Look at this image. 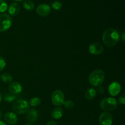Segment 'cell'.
<instances>
[{
	"mask_svg": "<svg viewBox=\"0 0 125 125\" xmlns=\"http://www.w3.org/2000/svg\"><path fill=\"white\" fill-rule=\"evenodd\" d=\"M120 38V35L119 32L114 28H108L103 33V42L107 47L111 48L114 46L118 42Z\"/></svg>",
	"mask_w": 125,
	"mask_h": 125,
	"instance_id": "1",
	"label": "cell"
},
{
	"mask_svg": "<svg viewBox=\"0 0 125 125\" xmlns=\"http://www.w3.org/2000/svg\"><path fill=\"white\" fill-rule=\"evenodd\" d=\"M105 79V73L102 70L93 71L89 76V83L94 87L101 86Z\"/></svg>",
	"mask_w": 125,
	"mask_h": 125,
	"instance_id": "2",
	"label": "cell"
},
{
	"mask_svg": "<svg viewBox=\"0 0 125 125\" xmlns=\"http://www.w3.org/2000/svg\"><path fill=\"white\" fill-rule=\"evenodd\" d=\"M29 110V103L24 99H18L12 105V111L15 114H23Z\"/></svg>",
	"mask_w": 125,
	"mask_h": 125,
	"instance_id": "3",
	"label": "cell"
},
{
	"mask_svg": "<svg viewBox=\"0 0 125 125\" xmlns=\"http://www.w3.org/2000/svg\"><path fill=\"white\" fill-rule=\"evenodd\" d=\"M118 106V102L114 98L107 97L103 99L100 103V106L103 111L109 112L114 111Z\"/></svg>",
	"mask_w": 125,
	"mask_h": 125,
	"instance_id": "4",
	"label": "cell"
},
{
	"mask_svg": "<svg viewBox=\"0 0 125 125\" xmlns=\"http://www.w3.org/2000/svg\"><path fill=\"white\" fill-rule=\"evenodd\" d=\"M12 20L7 13L0 14V32H5L12 26Z\"/></svg>",
	"mask_w": 125,
	"mask_h": 125,
	"instance_id": "5",
	"label": "cell"
},
{
	"mask_svg": "<svg viewBox=\"0 0 125 125\" xmlns=\"http://www.w3.org/2000/svg\"><path fill=\"white\" fill-rule=\"evenodd\" d=\"M65 96L63 92L60 90H56L51 95V101L54 106H61L65 102Z\"/></svg>",
	"mask_w": 125,
	"mask_h": 125,
	"instance_id": "6",
	"label": "cell"
},
{
	"mask_svg": "<svg viewBox=\"0 0 125 125\" xmlns=\"http://www.w3.org/2000/svg\"><path fill=\"white\" fill-rule=\"evenodd\" d=\"M112 122V115L109 112H103L99 117V122L101 125H111Z\"/></svg>",
	"mask_w": 125,
	"mask_h": 125,
	"instance_id": "7",
	"label": "cell"
},
{
	"mask_svg": "<svg viewBox=\"0 0 125 125\" xmlns=\"http://www.w3.org/2000/svg\"><path fill=\"white\" fill-rule=\"evenodd\" d=\"M89 52L93 55H100L103 52V46L98 42H94L90 44L89 48Z\"/></svg>",
	"mask_w": 125,
	"mask_h": 125,
	"instance_id": "8",
	"label": "cell"
},
{
	"mask_svg": "<svg viewBox=\"0 0 125 125\" xmlns=\"http://www.w3.org/2000/svg\"><path fill=\"white\" fill-rule=\"evenodd\" d=\"M51 7L47 4H42L37 7L36 12L41 17H46L51 13Z\"/></svg>",
	"mask_w": 125,
	"mask_h": 125,
	"instance_id": "9",
	"label": "cell"
},
{
	"mask_svg": "<svg viewBox=\"0 0 125 125\" xmlns=\"http://www.w3.org/2000/svg\"><path fill=\"white\" fill-rule=\"evenodd\" d=\"M109 93L112 96H117L121 91V85L117 82H113L109 85Z\"/></svg>",
	"mask_w": 125,
	"mask_h": 125,
	"instance_id": "10",
	"label": "cell"
},
{
	"mask_svg": "<svg viewBox=\"0 0 125 125\" xmlns=\"http://www.w3.org/2000/svg\"><path fill=\"white\" fill-rule=\"evenodd\" d=\"M9 90L11 94L17 95L21 92L23 87L20 83L18 82H13L10 83L9 85Z\"/></svg>",
	"mask_w": 125,
	"mask_h": 125,
	"instance_id": "11",
	"label": "cell"
},
{
	"mask_svg": "<svg viewBox=\"0 0 125 125\" xmlns=\"http://www.w3.org/2000/svg\"><path fill=\"white\" fill-rule=\"evenodd\" d=\"M4 120L5 122L9 125H15L18 122V117L17 115L13 112H7L4 115Z\"/></svg>",
	"mask_w": 125,
	"mask_h": 125,
	"instance_id": "12",
	"label": "cell"
},
{
	"mask_svg": "<svg viewBox=\"0 0 125 125\" xmlns=\"http://www.w3.org/2000/svg\"><path fill=\"white\" fill-rule=\"evenodd\" d=\"M26 113V120L29 123H33L37 120L39 114L37 110L32 109L29 110Z\"/></svg>",
	"mask_w": 125,
	"mask_h": 125,
	"instance_id": "13",
	"label": "cell"
},
{
	"mask_svg": "<svg viewBox=\"0 0 125 125\" xmlns=\"http://www.w3.org/2000/svg\"><path fill=\"white\" fill-rule=\"evenodd\" d=\"M21 10V7L17 2H13L10 4L9 6L8 12L10 15L16 16L20 13Z\"/></svg>",
	"mask_w": 125,
	"mask_h": 125,
	"instance_id": "14",
	"label": "cell"
},
{
	"mask_svg": "<svg viewBox=\"0 0 125 125\" xmlns=\"http://www.w3.org/2000/svg\"><path fill=\"white\" fill-rule=\"evenodd\" d=\"M63 115V111L60 107H56L51 112V117L54 119L59 120Z\"/></svg>",
	"mask_w": 125,
	"mask_h": 125,
	"instance_id": "15",
	"label": "cell"
},
{
	"mask_svg": "<svg viewBox=\"0 0 125 125\" xmlns=\"http://www.w3.org/2000/svg\"><path fill=\"white\" fill-rule=\"evenodd\" d=\"M96 90L94 88H90V89H87L85 91V97L87 100H93L94 98L96 96Z\"/></svg>",
	"mask_w": 125,
	"mask_h": 125,
	"instance_id": "16",
	"label": "cell"
},
{
	"mask_svg": "<svg viewBox=\"0 0 125 125\" xmlns=\"http://www.w3.org/2000/svg\"><path fill=\"white\" fill-rule=\"evenodd\" d=\"M1 80L4 82V83H6V84H8V83H12V80H13L12 76L9 73H3V74H1Z\"/></svg>",
	"mask_w": 125,
	"mask_h": 125,
	"instance_id": "17",
	"label": "cell"
},
{
	"mask_svg": "<svg viewBox=\"0 0 125 125\" xmlns=\"http://www.w3.org/2000/svg\"><path fill=\"white\" fill-rule=\"evenodd\" d=\"M17 99V96L15 95L11 94L10 92L6 93L4 95V100L8 103H11L12 101H14Z\"/></svg>",
	"mask_w": 125,
	"mask_h": 125,
	"instance_id": "18",
	"label": "cell"
},
{
	"mask_svg": "<svg viewBox=\"0 0 125 125\" xmlns=\"http://www.w3.org/2000/svg\"><path fill=\"white\" fill-rule=\"evenodd\" d=\"M23 6L27 10H32L34 9L35 5H34V2L31 0H26L23 2Z\"/></svg>",
	"mask_w": 125,
	"mask_h": 125,
	"instance_id": "19",
	"label": "cell"
},
{
	"mask_svg": "<svg viewBox=\"0 0 125 125\" xmlns=\"http://www.w3.org/2000/svg\"><path fill=\"white\" fill-rule=\"evenodd\" d=\"M41 103V100L39 97H33L29 101V104L32 107H36L40 105Z\"/></svg>",
	"mask_w": 125,
	"mask_h": 125,
	"instance_id": "20",
	"label": "cell"
},
{
	"mask_svg": "<svg viewBox=\"0 0 125 125\" xmlns=\"http://www.w3.org/2000/svg\"><path fill=\"white\" fill-rule=\"evenodd\" d=\"M8 8L7 2L5 0H0V13H3Z\"/></svg>",
	"mask_w": 125,
	"mask_h": 125,
	"instance_id": "21",
	"label": "cell"
},
{
	"mask_svg": "<svg viewBox=\"0 0 125 125\" xmlns=\"http://www.w3.org/2000/svg\"><path fill=\"white\" fill-rule=\"evenodd\" d=\"M51 6H52V8L54 10H60L62 8V3L60 2L59 1H54L53 2L51 3Z\"/></svg>",
	"mask_w": 125,
	"mask_h": 125,
	"instance_id": "22",
	"label": "cell"
},
{
	"mask_svg": "<svg viewBox=\"0 0 125 125\" xmlns=\"http://www.w3.org/2000/svg\"><path fill=\"white\" fill-rule=\"evenodd\" d=\"M63 105L65 106V107L67 109H72L74 106V102L73 101L70 100H68L65 101Z\"/></svg>",
	"mask_w": 125,
	"mask_h": 125,
	"instance_id": "23",
	"label": "cell"
},
{
	"mask_svg": "<svg viewBox=\"0 0 125 125\" xmlns=\"http://www.w3.org/2000/svg\"><path fill=\"white\" fill-rule=\"evenodd\" d=\"M6 65V62L5 59L2 56H0V72H1V71H2L4 69Z\"/></svg>",
	"mask_w": 125,
	"mask_h": 125,
	"instance_id": "24",
	"label": "cell"
},
{
	"mask_svg": "<svg viewBox=\"0 0 125 125\" xmlns=\"http://www.w3.org/2000/svg\"><path fill=\"white\" fill-rule=\"evenodd\" d=\"M118 100H119V102L121 104H125V95L124 93H123V94H122V95H120V96L119 97Z\"/></svg>",
	"mask_w": 125,
	"mask_h": 125,
	"instance_id": "25",
	"label": "cell"
},
{
	"mask_svg": "<svg viewBox=\"0 0 125 125\" xmlns=\"http://www.w3.org/2000/svg\"><path fill=\"white\" fill-rule=\"evenodd\" d=\"M104 88L102 86L97 87V89L96 90V93L99 94H103L104 93Z\"/></svg>",
	"mask_w": 125,
	"mask_h": 125,
	"instance_id": "26",
	"label": "cell"
},
{
	"mask_svg": "<svg viewBox=\"0 0 125 125\" xmlns=\"http://www.w3.org/2000/svg\"><path fill=\"white\" fill-rule=\"evenodd\" d=\"M46 125H57V124L54 121H50L46 123Z\"/></svg>",
	"mask_w": 125,
	"mask_h": 125,
	"instance_id": "27",
	"label": "cell"
},
{
	"mask_svg": "<svg viewBox=\"0 0 125 125\" xmlns=\"http://www.w3.org/2000/svg\"><path fill=\"white\" fill-rule=\"evenodd\" d=\"M125 32H123V33H122V40H123V42L125 41Z\"/></svg>",
	"mask_w": 125,
	"mask_h": 125,
	"instance_id": "28",
	"label": "cell"
},
{
	"mask_svg": "<svg viewBox=\"0 0 125 125\" xmlns=\"http://www.w3.org/2000/svg\"><path fill=\"white\" fill-rule=\"evenodd\" d=\"M0 125H6V123H5L4 122H2V121L0 120Z\"/></svg>",
	"mask_w": 125,
	"mask_h": 125,
	"instance_id": "29",
	"label": "cell"
},
{
	"mask_svg": "<svg viewBox=\"0 0 125 125\" xmlns=\"http://www.w3.org/2000/svg\"><path fill=\"white\" fill-rule=\"evenodd\" d=\"M2 113H1V111H0V120L2 118Z\"/></svg>",
	"mask_w": 125,
	"mask_h": 125,
	"instance_id": "30",
	"label": "cell"
},
{
	"mask_svg": "<svg viewBox=\"0 0 125 125\" xmlns=\"http://www.w3.org/2000/svg\"><path fill=\"white\" fill-rule=\"evenodd\" d=\"M2 101V96H1V94H0V103Z\"/></svg>",
	"mask_w": 125,
	"mask_h": 125,
	"instance_id": "31",
	"label": "cell"
},
{
	"mask_svg": "<svg viewBox=\"0 0 125 125\" xmlns=\"http://www.w3.org/2000/svg\"><path fill=\"white\" fill-rule=\"evenodd\" d=\"M13 1H17V2H20V1H23V0H13Z\"/></svg>",
	"mask_w": 125,
	"mask_h": 125,
	"instance_id": "32",
	"label": "cell"
},
{
	"mask_svg": "<svg viewBox=\"0 0 125 125\" xmlns=\"http://www.w3.org/2000/svg\"><path fill=\"white\" fill-rule=\"evenodd\" d=\"M31 125V124H27V125Z\"/></svg>",
	"mask_w": 125,
	"mask_h": 125,
	"instance_id": "33",
	"label": "cell"
}]
</instances>
